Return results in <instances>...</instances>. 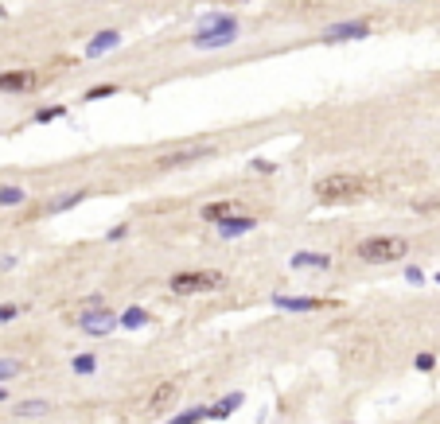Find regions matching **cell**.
Returning <instances> with one entry per match:
<instances>
[{"label":"cell","instance_id":"obj_1","mask_svg":"<svg viewBox=\"0 0 440 424\" xmlns=\"http://www.w3.org/2000/svg\"><path fill=\"white\" fill-rule=\"evenodd\" d=\"M374 191V179L366 175H355V172H331L323 179L312 184V195L320 203H358Z\"/></svg>","mask_w":440,"mask_h":424},{"label":"cell","instance_id":"obj_6","mask_svg":"<svg viewBox=\"0 0 440 424\" xmlns=\"http://www.w3.org/2000/svg\"><path fill=\"white\" fill-rule=\"evenodd\" d=\"M370 35V24L366 20H339V24H328L320 39L323 43H351V39H366Z\"/></svg>","mask_w":440,"mask_h":424},{"label":"cell","instance_id":"obj_28","mask_svg":"<svg viewBox=\"0 0 440 424\" xmlns=\"http://www.w3.org/2000/svg\"><path fill=\"white\" fill-rule=\"evenodd\" d=\"M125 233H129V226H125V222H121V226H113V230H110V233H105V238H110V241H117V238H125Z\"/></svg>","mask_w":440,"mask_h":424},{"label":"cell","instance_id":"obj_11","mask_svg":"<svg viewBox=\"0 0 440 424\" xmlns=\"http://www.w3.org/2000/svg\"><path fill=\"white\" fill-rule=\"evenodd\" d=\"M292 269H320V273H328V269H331V257H328V253H308V250H300V253H292Z\"/></svg>","mask_w":440,"mask_h":424},{"label":"cell","instance_id":"obj_32","mask_svg":"<svg viewBox=\"0 0 440 424\" xmlns=\"http://www.w3.org/2000/svg\"><path fill=\"white\" fill-rule=\"evenodd\" d=\"M406 4H413V0H406Z\"/></svg>","mask_w":440,"mask_h":424},{"label":"cell","instance_id":"obj_7","mask_svg":"<svg viewBox=\"0 0 440 424\" xmlns=\"http://www.w3.org/2000/svg\"><path fill=\"white\" fill-rule=\"evenodd\" d=\"M117 323H121V319H113L105 308H102V311H86V316L78 319V327H82L86 335H110Z\"/></svg>","mask_w":440,"mask_h":424},{"label":"cell","instance_id":"obj_12","mask_svg":"<svg viewBox=\"0 0 440 424\" xmlns=\"http://www.w3.org/2000/svg\"><path fill=\"white\" fill-rule=\"evenodd\" d=\"M254 218H234V214H230V218H222V222H219V233H222V238H242V233H250V230H254Z\"/></svg>","mask_w":440,"mask_h":424},{"label":"cell","instance_id":"obj_20","mask_svg":"<svg viewBox=\"0 0 440 424\" xmlns=\"http://www.w3.org/2000/svg\"><path fill=\"white\" fill-rule=\"evenodd\" d=\"M148 323V311L144 308H125V316H121V327H129V331H136V327Z\"/></svg>","mask_w":440,"mask_h":424},{"label":"cell","instance_id":"obj_25","mask_svg":"<svg viewBox=\"0 0 440 424\" xmlns=\"http://www.w3.org/2000/svg\"><path fill=\"white\" fill-rule=\"evenodd\" d=\"M413 366H417V370H421V374H429V370H432V366H436V358H432V354H429V350H421V354H417V362H413Z\"/></svg>","mask_w":440,"mask_h":424},{"label":"cell","instance_id":"obj_5","mask_svg":"<svg viewBox=\"0 0 440 424\" xmlns=\"http://www.w3.org/2000/svg\"><path fill=\"white\" fill-rule=\"evenodd\" d=\"M214 156L211 144H187V148H176V152H164V156H156V172H176V167H187L195 164V160H207Z\"/></svg>","mask_w":440,"mask_h":424},{"label":"cell","instance_id":"obj_31","mask_svg":"<svg viewBox=\"0 0 440 424\" xmlns=\"http://www.w3.org/2000/svg\"><path fill=\"white\" fill-rule=\"evenodd\" d=\"M436 284H440V273H436Z\"/></svg>","mask_w":440,"mask_h":424},{"label":"cell","instance_id":"obj_9","mask_svg":"<svg viewBox=\"0 0 440 424\" xmlns=\"http://www.w3.org/2000/svg\"><path fill=\"white\" fill-rule=\"evenodd\" d=\"M117 43H121V32H113V27H110V32H98L90 43H86V55H90V58H98V55H110V51L117 47Z\"/></svg>","mask_w":440,"mask_h":424},{"label":"cell","instance_id":"obj_26","mask_svg":"<svg viewBox=\"0 0 440 424\" xmlns=\"http://www.w3.org/2000/svg\"><path fill=\"white\" fill-rule=\"evenodd\" d=\"M16 316H20V308H16V304H0V323H12Z\"/></svg>","mask_w":440,"mask_h":424},{"label":"cell","instance_id":"obj_27","mask_svg":"<svg viewBox=\"0 0 440 424\" xmlns=\"http://www.w3.org/2000/svg\"><path fill=\"white\" fill-rule=\"evenodd\" d=\"M406 281H409V284H421V281H425V273H421V269H413V265H409V269H406Z\"/></svg>","mask_w":440,"mask_h":424},{"label":"cell","instance_id":"obj_22","mask_svg":"<svg viewBox=\"0 0 440 424\" xmlns=\"http://www.w3.org/2000/svg\"><path fill=\"white\" fill-rule=\"evenodd\" d=\"M199 420H207V409H187V413L172 416L168 424H199Z\"/></svg>","mask_w":440,"mask_h":424},{"label":"cell","instance_id":"obj_17","mask_svg":"<svg viewBox=\"0 0 440 424\" xmlns=\"http://www.w3.org/2000/svg\"><path fill=\"white\" fill-rule=\"evenodd\" d=\"M86 199V191H70V195H59V199H51L47 203V214H59V210H70V207H78V203Z\"/></svg>","mask_w":440,"mask_h":424},{"label":"cell","instance_id":"obj_14","mask_svg":"<svg viewBox=\"0 0 440 424\" xmlns=\"http://www.w3.org/2000/svg\"><path fill=\"white\" fill-rule=\"evenodd\" d=\"M242 405V393H230V397H222V401H214L211 409H207V420H226L234 409Z\"/></svg>","mask_w":440,"mask_h":424},{"label":"cell","instance_id":"obj_16","mask_svg":"<svg viewBox=\"0 0 440 424\" xmlns=\"http://www.w3.org/2000/svg\"><path fill=\"white\" fill-rule=\"evenodd\" d=\"M47 413H51V401H39V397H35V401H20V405H16V416H24V420H32V416H47Z\"/></svg>","mask_w":440,"mask_h":424},{"label":"cell","instance_id":"obj_21","mask_svg":"<svg viewBox=\"0 0 440 424\" xmlns=\"http://www.w3.org/2000/svg\"><path fill=\"white\" fill-rule=\"evenodd\" d=\"M16 374H24V362H16V358H0V385L12 382Z\"/></svg>","mask_w":440,"mask_h":424},{"label":"cell","instance_id":"obj_8","mask_svg":"<svg viewBox=\"0 0 440 424\" xmlns=\"http://www.w3.org/2000/svg\"><path fill=\"white\" fill-rule=\"evenodd\" d=\"M35 86V75L32 70H4L0 75V94H24Z\"/></svg>","mask_w":440,"mask_h":424},{"label":"cell","instance_id":"obj_3","mask_svg":"<svg viewBox=\"0 0 440 424\" xmlns=\"http://www.w3.org/2000/svg\"><path fill=\"white\" fill-rule=\"evenodd\" d=\"M409 253V241L398 233H382V238H366L358 241V257L370 265H386V261H401Z\"/></svg>","mask_w":440,"mask_h":424},{"label":"cell","instance_id":"obj_10","mask_svg":"<svg viewBox=\"0 0 440 424\" xmlns=\"http://www.w3.org/2000/svg\"><path fill=\"white\" fill-rule=\"evenodd\" d=\"M176 393H179V385H176V382H164V385H156V393L148 397V413H156V416H160L164 409H168L172 401H176Z\"/></svg>","mask_w":440,"mask_h":424},{"label":"cell","instance_id":"obj_19","mask_svg":"<svg viewBox=\"0 0 440 424\" xmlns=\"http://www.w3.org/2000/svg\"><path fill=\"white\" fill-rule=\"evenodd\" d=\"M24 199H27V191H24V187H16V184L0 187V207H20Z\"/></svg>","mask_w":440,"mask_h":424},{"label":"cell","instance_id":"obj_24","mask_svg":"<svg viewBox=\"0 0 440 424\" xmlns=\"http://www.w3.org/2000/svg\"><path fill=\"white\" fill-rule=\"evenodd\" d=\"M117 94V86H93V90H86V101H98V98H113Z\"/></svg>","mask_w":440,"mask_h":424},{"label":"cell","instance_id":"obj_18","mask_svg":"<svg viewBox=\"0 0 440 424\" xmlns=\"http://www.w3.org/2000/svg\"><path fill=\"white\" fill-rule=\"evenodd\" d=\"M70 370H75L78 378L93 374V370H98V354H75V358H70Z\"/></svg>","mask_w":440,"mask_h":424},{"label":"cell","instance_id":"obj_30","mask_svg":"<svg viewBox=\"0 0 440 424\" xmlns=\"http://www.w3.org/2000/svg\"><path fill=\"white\" fill-rule=\"evenodd\" d=\"M4 401H8V385H0V405H4Z\"/></svg>","mask_w":440,"mask_h":424},{"label":"cell","instance_id":"obj_29","mask_svg":"<svg viewBox=\"0 0 440 424\" xmlns=\"http://www.w3.org/2000/svg\"><path fill=\"white\" fill-rule=\"evenodd\" d=\"M250 167H254V172H261V175H269V172H273V164H269V160H254Z\"/></svg>","mask_w":440,"mask_h":424},{"label":"cell","instance_id":"obj_2","mask_svg":"<svg viewBox=\"0 0 440 424\" xmlns=\"http://www.w3.org/2000/svg\"><path fill=\"white\" fill-rule=\"evenodd\" d=\"M238 35H242V24L230 12H211V16H203L199 32L191 35V47L195 51H222V47H234Z\"/></svg>","mask_w":440,"mask_h":424},{"label":"cell","instance_id":"obj_13","mask_svg":"<svg viewBox=\"0 0 440 424\" xmlns=\"http://www.w3.org/2000/svg\"><path fill=\"white\" fill-rule=\"evenodd\" d=\"M273 304L285 308V311H312V308H320V300H312V296H273Z\"/></svg>","mask_w":440,"mask_h":424},{"label":"cell","instance_id":"obj_4","mask_svg":"<svg viewBox=\"0 0 440 424\" xmlns=\"http://www.w3.org/2000/svg\"><path fill=\"white\" fill-rule=\"evenodd\" d=\"M219 284H222V273H214V269H191V273H176V276H172V292H176V296L214 292Z\"/></svg>","mask_w":440,"mask_h":424},{"label":"cell","instance_id":"obj_15","mask_svg":"<svg viewBox=\"0 0 440 424\" xmlns=\"http://www.w3.org/2000/svg\"><path fill=\"white\" fill-rule=\"evenodd\" d=\"M230 214H234V203H230V199H219V203H207V207H203V218H207V222H214V226H219L222 218H230Z\"/></svg>","mask_w":440,"mask_h":424},{"label":"cell","instance_id":"obj_23","mask_svg":"<svg viewBox=\"0 0 440 424\" xmlns=\"http://www.w3.org/2000/svg\"><path fill=\"white\" fill-rule=\"evenodd\" d=\"M63 113H67L63 105H51V109H39V113H35V121H39V125H47V121H59Z\"/></svg>","mask_w":440,"mask_h":424}]
</instances>
